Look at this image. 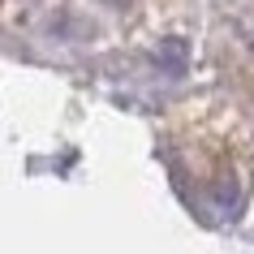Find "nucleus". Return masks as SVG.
Segmentation results:
<instances>
[{"mask_svg": "<svg viewBox=\"0 0 254 254\" xmlns=\"http://www.w3.org/2000/svg\"><path fill=\"white\" fill-rule=\"evenodd\" d=\"M155 61H168V65H173V73H181V69H186V43H181V39H168V43H160Z\"/></svg>", "mask_w": 254, "mask_h": 254, "instance_id": "obj_1", "label": "nucleus"}]
</instances>
